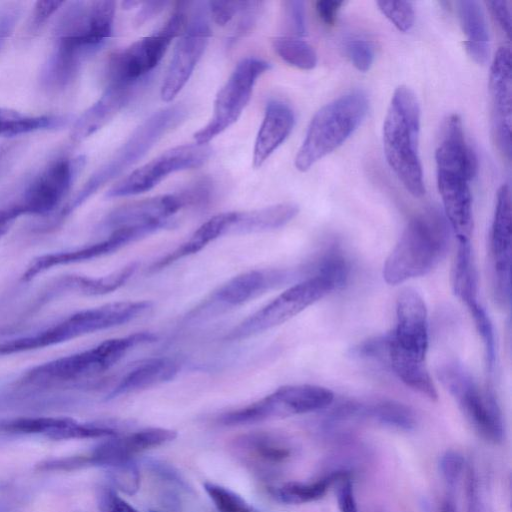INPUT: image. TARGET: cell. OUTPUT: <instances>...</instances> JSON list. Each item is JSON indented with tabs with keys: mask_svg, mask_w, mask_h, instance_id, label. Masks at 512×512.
<instances>
[{
	"mask_svg": "<svg viewBox=\"0 0 512 512\" xmlns=\"http://www.w3.org/2000/svg\"><path fill=\"white\" fill-rule=\"evenodd\" d=\"M437 185L448 225L458 241H470L473 230L470 182L477 157L465 139L462 120L452 114L444 122L436 152Z\"/></svg>",
	"mask_w": 512,
	"mask_h": 512,
	"instance_id": "6da1fadb",
	"label": "cell"
},
{
	"mask_svg": "<svg viewBox=\"0 0 512 512\" xmlns=\"http://www.w3.org/2000/svg\"><path fill=\"white\" fill-rule=\"evenodd\" d=\"M428 345L425 302L415 290L404 289L396 301L395 327L385 335L383 360L406 386L436 400L437 391L425 365Z\"/></svg>",
	"mask_w": 512,
	"mask_h": 512,
	"instance_id": "7a4b0ae2",
	"label": "cell"
},
{
	"mask_svg": "<svg viewBox=\"0 0 512 512\" xmlns=\"http://www.w3.org/2000/svg\"><path fill=\"white\" fill-rule=\"evenodd\" d=\"M420 120L415 93L407 86L397 87L383 123V148L390 168L415 197L425 193L419 157Z\"/></svg>",
	"mask_w": 512,
	"mask_h": 512,
	"instance_id": "3957f363",
	"label": "cell"
},
{
	"mask_svg": "<svg viewBox=\"0 0 512 512\" xmlns=\"http://www.w3.org/2000/svg\"><path fill=\"white\" fill-rule=\"evenodd\" d=\"M449 243V225L436 210L413 217L387 257L383 278L390 285L423 276L445 256Z\"/></svg>",
	"mask_w": 512,
	"mask_h": 512,
	"instance_id": "277c9868",
	"label": "cell"
},
{
	"mask_svg": "<svg viewBox=\"0 0 512 512\" xmlns=\"http://www.w3.org/2000/svg\"><path fill=\"white\" fill-rule=\"evenodd\" d=\"M156 339L157 336L151 332L108 339L93 348L36 365L18 379V384L52 387L85 380L111 368L133 347Z\"/></svg>",
	"mask_w": 512,
	"mask_h": 512,
	"instance_id": "5b68a950",
	"label": "cell"
},
{
	"mask_svg": "<svg viewBox=\"0 0 512 512\" xmlns=\"http://www.w3.org/2000/svg\"><path fill=\"white\" fill-rule=\"evenodd\" d=\"M187 115L185 106L175 104L158 110L144 120L114 155L89 177L59 212L53 225L63 221L103 185L138 162L166 133L180 125Z\"/></svg>",
	"mask_w": 512,
	"mask_h": 512,
	"instance_id": "8992f818",
	"label": "cell"
},
{
	"mask_svg": "<svg viewBox=\"0 0 512 512\" xmlns=\"http://www.w3.org/2000/svg\"><path fill=\"white\" fill-rule=\"evenodd\" d=\"M368 107V97L361 90L345 93L324 105L311 119L295 157V167L307 171L340 147L361 124Z\"/></svg>",
	"mask_w": 512,
	"mask_h": 512,
	"instance_id": "52a82bcc",
	"label": "cell"
},
{
	"mask_svg": "<svg viewBox=\"0 0 512 512\" xmlns=\"http://www.w3.org/2000/svg\"><path fill=\"white\" fill-rule=\"evenodd\" d=\"M437 376L474 430L486 441L500 443L504 436V424L491 388L481 390L469 371L455 360L439 365Z\"/></svg>",
	"mask_w": 512,
	"mask_h": 512,
	"instance_id": "ba28073f",
	"label": "cell"
},
{
	"mask_svg": "<svg viewBox=\"0 0 512 512\" xmlns=\"http://www.w3.org/2000/svg\"><path fill=\"white\" fill-rule=\"evenodd\" d=\"M333 401L334 393L326 387L285 385L245 407L222 414L219 422L236 426L281 419L323 410Z\"/></svg>",
	"mask_w": 512,
	"mask_h": 512,
	"instance_id": "9c48e42d",
	"label": "cell"
},
{
	"mask_svg": "<svg viewBox=\"0 0 512 512\" xmlns=\"http://www.w3.org/2000/svg\"><path fill=\"white\" fill-rule=\"evenodd\" d=\"M335 289L338 287L329 278L308 276L241 321L227 333L225 340L247 339L281 325Z\"/></svg>",
	"mask_w": 512,
	"mask_h": 512,
	"instance_id": "30bf717a",
	"label": "cell"
},
{
	"mask_svg": "<svg viewBox=\"0 0 512 512\" xmlns=\"http://www.w3.org/2000/svg\"><path fill=\"white\" fill-rule=\"evenodd\" d=\"M185 20L186 13L179 8L159 30L115 52L108 62V84L138 85L159 64Z\"/></svg>",
	"mask_w": 512,
	"mask_h": 512,
	"instance_id": "8fae6325",
	"label": "cell"
},
{
	"mask_svg": "<svg viewBox=\"0 0 512 512\" xmlns=\"http://www.w3.org/2000/svg\"><path fill=\"white\" fill-rule=\"evenodd\" d=\"M270 64L256 57L242 59L219 90L210 121L194 134L195 143L208 144L233 125L248 104L257 79Z\"/></svg>",
	"mask_w": 512,
	"mask_h": 512,
	"instance_id": "7c38bea8",
	"label": "cell"
},
{
	"mask_svg": "<svg viewBox=\"0 0 512 512\" xmlns=\"http://www.w3.org/2000/svg\"><path fill=\"white\" fill-rule=\"evenodd\" d=\"M116 313L109 304L80 310L37 332L0 339V356L57 345L74 338L115 327Z\"/></svg>",
	"mask_w": 512,
	"mask_h": 512,
	"instance_id": "4fadbf2b",
	"label": "cell"
},
{
	"mask_svg": "<svg viewBox=\"0 0 512 512\" xmlns=\"http://www.w3.org/2000/svg\"><path fill=\"white\" fill-rule=\"evenodd\" d=\"M177 41L161 85V98L172 101L188 82L211 36L207 3L195 2Z\"/></svg>",
	"mask_w": 512,
	"mask_h": 512,
	"instance_id": "5bb4252c",
	"label": "cell"
},
{
	"mask_svg": "<svg viewBox=\"0 0 512 512\" xmlns=\"http://www.w3.org/2000/svg\"><path fill=\"white\" fill-rule=\"evenodd\" d=\"M208 144H185L173 147L131 172L106 194L108 198L137 195L157 186L168 175L202 166L210 157Z\"/></svg>",
	"mask_w": 512,
	"mask_h": 512,
	"instance_id": "9a60e30c",
	"label": "cell"
},
{
	"mask_svg": "<svg viewBox=\"0 0 512 512\" xmlns=\"http://www.w3.org/2000/svg\"><path fill=\"white\" fill-rule=\"evenodd\" d=\"M300 272L288 269H254L241 273L219 286L205 302L194 308L190 319L209 313L211 309H228L240 306L260 295L280 287L297 277Z\"/></svg>",
	"mask_w": 512,
	"mask_h": 512,
	"instance_id": "2e32d148",
	"label": "cell"
},
{
	"mask_svg": "<svg viewBox=\"0 0 512 512\" xmlns=\"http://www.w3.org/2000/svg\"><path fill=\"white\" fill-rule=\"evenodd\" d=\"M83 163L82 156L75 159L62 158L44 168L15 202L21 216H43L55 210L69 191Z\"/></svg>",
	"mask_w": 512,
	"mask_h": 512,
	"instance_id": "e0dca14e",
	"label": "cell"
},
{
	"mask_svg": "<svg viewBox=\"0 0 512 512\" xmlns=\"http://www.w3.org/2000/svg\"><path fill=\"white\" fill-rule=\"evenodd\" d=\"M169 228L164 224H148L121 227L112 230L111 234L98 242L79 248L46 253L35 257L21 275L22 281H30L37 275L57 266L89 261L119 250L123 246L144 238L161 229Z\"/></svg>",
	"mask_w": 512,
	"mask_h": 512,
	"instance_id": "ac0fdd59",
	"label": "cell"
},
{
	"mask_svg": "<svg viewBox=\"0 0 512 512\" xmlns=\"http://www.w3.org/2000/svg\"><path fill=\"white\" fill-rule=\"evenodd\" d=\"M490 257L492 285L496 302L507 307L511 299V197L507 184H503L496 198L490 230Z\"/></svg>",
	"mask_w": 512,
	"mask_h": 512,
	"instance_id": "d6986e66",
	"label": "cell"
},
{
	"mask_svg": "<svg viewBox=\"0 0 512 512\" xmlns=\"http://www.w3.org/2000/svg\"><path fill=\"white\" fill-rule=\"evenodd\" d=\"M509 47L498 49L493 59L489 76L491 98L492 134L503 157H511V104L512 75Z\"/></svg>",
	"mask_w": 512,
	"mask_h": 512,
	"instance_id": "ffe728a7",
	"label": "cell"
},
{
	"mask_svg": "<svg viewBox=\"0 0 512 512\" xmlns=\"http://www.w3.org/2000/svg\"><path fill=\"white\" fill-rule=\"evenodd\" d=\"M236 458L254 472L269 475L286 464L294 454L292 442L272 431H251L233 440Z\"/></svg>",
	"mask_w": 512,
	"mask_h": 512,
	"instance_id": "44dd1931",
	"label": "cell"
},
{
	"mask_svg": "<svg viewBox=\"0 0 512 512\" xmlns=\"http://www.w3.org/2000/svg\"><path fill=\"white\" fill-rule=\"evenodd\" d=\"M0 433L41 435L52 440L107 438L113 434L105 423L78 422L70 417L36 416L0 420Z\"/></svg>",
	"mask_w": 512,
	"mask_h": 512,
	"instance_id": "7402d4cb",
	"label": "cell"
},
{
	"mask_svg": "<svg viewBox=\"0 0 512 512\" xmlns=\"http://www.w3.org/2000/svg\"><path fill=\"white\" fill-rule=\"evenodd\" d=\"M176 437V431L160 427L144 428L128 434L108 437L84 455L86 464L110 468L130 461L134 455L168 443Z\"/></svg>",
	"mask_w": 512,
	"mask_h": 512,
	"instance_id": "603a6c76",
	"label": "cell"
},
{
	"mask_svg": "<svg viewBox=\"0 0 512 512\" xmlns=\"http://www.w3.org/2000/svg\"><path fill=\"white\" fill-rule=\"evenodd\" d=\"M188 206L183 192L155 196L115 209L108 215L105 225L111 230L148 224H164L173 227L174 219L171 217Z\"/></svg>",
	"mask_w": 512,
	"mask_h": 512,
	"instance_id": "cb8c5ba5",
	"label": "cell"
},
{
	"mask_svg": "<svg viewBox=\"0 0 512 512\" xmlns=\"http://www.w3.org/2000/svg\"><path fill=\"white\" fill-rule=\"evenodd\" d=\"M137 85L108 84L101 97L76 120L72 138L82 141L112 120L132 99Z\"/></svg>",
	"mask_w": 512,
	"mask_h": 512,
	"instance_id": "d4e9b609",
	"label": "cell"
},
{
	"mask_svg": "<svg viewBox=\"0 0 512 512\" xmlns=\"http://www.w3.org/2000/svg\"><path fill=\"white\" fill-rule=\"evenodd\" d=\"M294 123V112L287 104L280 101H271L267 104L254 145L255 168L260 167L286 140Z\"/></svg>",
	"mask_w": 512,
	"mask_h": 512,
	"instance_id": "484cf974",
	"label": "cell"
},
{
	"mask_svg": "<svg viewBox=\"0 0 512 512\" xmlns=\"http://www.w3.org/2000/svg\"><path fill=\"white\" fill-rule=\"evenodd\" d=\"M179 371L178 363L169 357L150 358L132 368L109 392L106 400L142 391L172 380Z\"/></svg>",
	"mask_w": 512,
	"mask_h": 512,
	"instance_id": "4316f807",
	"label": "cell"
},
{
	"mask_svg": "<svg viewBox=\"0 0 512 512\" xmlns=\"http://www.w3.org/2000/svg\"><path fill=\"white\" fill-rule=\"evenodd\" d=\"M235 211L214 215L204 222L193 234L177 248L152 263L149 273H156L176 261L193 255L217 238L228 235Z\"/></svg>",
	"mask_w": 512,
	"mask_h": 512,
	"instance_id": "83f0119b",
	"label": "cell"
},
{
	"mask_svg": "<svg viewBox=\"0 0 512 512\" xmlns=\"http://www.w3.org/2000/svg\"><path fill=\"white\" fill-rule=\"evenodd\" d=\"M338 415L365 418L400 430H410L415 426L413 411L408 406L392 400H379L367 404L348 402L339 407Z\"/></svg>",
	"mask_w": 512,
	"mask_h": 512,
	"instance_id": "f1b7e54d",
	"label": "cell"
},
{
	"mask_svg": "<svg viewBox=\"0 0 512 512\" xmlns=\"http://www.w3.org/2000/svg\"><path fill=\"white\" fill-rule=\"evenodd\" d=\"M299 212L294 203H280L250 211L236 212L228 235L265 232L290 222Z\"/></svg>",
	"mask_w": 512,
	"mask_h": 512,
	"instance_id": "f546056e",
	"label": "cell"
},
{
	"mask_svg": "<svg viewBox=\"0 0 512 512\" xmlns=\"http://www.w3.org/2000/svg\"><path fill=\"white\" fill-rule=\"evenodd\" d=\"M460 25L466 37L468 55L478 64H485L489 57V33L484 11L478 1L457 2Z\"/></svg>",
	"mask_w": 512,
	"mask_h": 512,
	"instance_id": "4dcf8cb0",
	"label": "cell"
},
{
	"mask_svg": "<svg viewBox=\"0 0 512 512\" xmlns=\"http://www.w3.org/2000/svg\"><path fill=\"white\" fill-rule=\"evenodd\" d=\"M138 268L137 262H131L117 271L102 277L68 275L56 281L57 291H75L84 295H105L123 286Z\"/></svg>",
	"mask_w": 512,
	"mask_h": 512,
	"instance_id": "1f68e13d",
	"label": "cell"
},
{
	"mask_svg": "<svg viewBox=\"0 0 512 512\" xmlns=\"http://www.w3.org/2000/svg\"><path fill=\"white\" fill-rule=\"evenodd\" d=\"M454 294L469 308L478 303V279L470 241H458L452 268Z\"/></svg>",
	"mask_w": 512,
	"mask_h": 512,
	"instance_id": "d6a6232c",
	"label": "cell"
},
{
	"mask_svg": "<svg viewBox=\"0 0 512 512\" xmlns=\"http://www.w3.org/2000/svg\"><path fill=\"white\" fill-rule=\"evenodd\" d=\"M64 115L31 116L0 107V137H14L39 130L57 129L68 123Z\"/></svg>",
	"mask_w": 512,
	"mask_h": 512,
	"instance_id": "836d02e7",
	"label": "cell"
},
{
	"mask_svg": "<svg viewBox=\"0 0 512 512\" xmlns=\"http://www.w3.org/2000/svg\"><path fill=\"white\" fill-rule=\"evenodd\" d=\"M343 476L333 473L311 481H291L270 488V493L279 502L285 504H305L321 499L334 481Z\"/></svg>",
	"mask_w": 512,
	"mask_h": 512,
	"instance_id": "e575fe53",
	"label": "cell"
},
{
	"mask_svg": "<svg viewBox=\"0 0 512 512\" xmlns=\"http://www.w3.org/2000/svg\"><path fill=\"white\" fill-rule=\"evenodd\" d=\"M273 49L286 63L302 70H311L317 64L313 47L299 37L283 35L272 42Z\"/></svg>",
	"mask_w": 512,
	"mask_h": 512,
	"instance_id": "d590c367",
	"label": "cell"
},
{
	"mask_svg": "<svg viewBox=\"0 0 512 512\" xmlns=\"http://www.w3.org/2000/svg\"><path fill=\"white\" fill-rule=\"evenodd\" d=\"M484 347L487 372L492 375L496 363V344L492 322L486 310L478 303L468 308Z\"/></svg>",
	"mask_w": 512,
	"mask_h": 512,
	"instance_id": "8d00e7d4",
	"label": "cell"
},
{
	"mask_svg": "<svg viewBox=\"0 0 512 512\" xmlns=\"http://www.w3.org/2000/svg\"><path fill=\"white\" fill-rule=\"evenodd\" d=\"M204 489L218 512H259L242 496L222 485L205 482Z\"/></svg>",
	"mask_w": 512,
	"mask_h": 512,
	"instance_id": "74e56055",
	"label": "cell"
},
{
	"mask_svg": "<svg viewBox=\"0 0 512 512\" xmlns=\"http://www.w3.org/2000/svg\"><path fill=\"white\" fill-rule=\"evenodd\" d=\"M380 11L402 32L409 31L414 24L415 12L411 2L378 1Z\"/></svg>",
	"mask_w": 512,
	"mask_h": 512,
	"instance_id": "f35d334b",
	"label": "cell"
},
{
	"mask_svg": "<svg viewBox=\"0 0 512 512\" xmlns=\"http://www.w3.org/2000/svg\"><path fill=\"white\" fill-rule=\"evenodd\" d=\"M345 51L354 67L366 72L373 64L374 45L366 38L354 36L345 42Z\"/></svg>",
	"mask_w": 512,
	"mask_h": 512,
	"instance_id": "ab89813d",
	"label": "cell"
},
{
	"mask_svg": "<svg viewBox=\"0 0 512 512\" xmlns=\"http://www.w3.org/2000/svg\"><path fill=\"white\" fill-rule=\"evenodd\" d=\"M108 469L111 481L117 489L128 495L137 493L140 488V473L132 460Z\"/></svg>",
	"mask_w": 512,
	"mask_h": 512,
	"instance_id": "60d3db41",
	"label": "cell"
},
{
	"mask_svg": "<svg viewBox=\"0 0 512 512\" xmlns=\"http://www.w3.org/2000/svg\"><path fill=\"white\" fill-rule=\"evenodd\" d=\"M262 5L263 2L260 1H244L242 9L238 13L239 20L228 40L230 45L253 31L261 14Z\"/></svg>",
	"mask_w": 512,
	"mask_h": 512,
	"instance_id": "b9f144b4",
	"label": "cell"
},
{
	"mask_svg": "<svg viewBox=\"0 0 512 512\" xmlns=\"http://www.w3.org/2000/svg\"><path fill=\"white\" fill-rule=\"evenodd\" d=\"M284 25L288 36L302 38L306 33V16L304 2L290 0L283 2Z\"/></svg>",
	"mask_w": 512,
	"mask_h": 512,
	"instance_id": "7bdbcfd3",
	"label": "cell"
},
{
	"mask_svg": "<svg viewBox=\"0 0 512 512\" xmlns=\"http://www.w3.org/2000/svg\"><path fill=\"white\" fill-rule=\"evenodd\" d=\"M146 467L161 480L174 485L182 490L190 491L191 488L182 474L171 464L159 459H147Z\"/></svg>",
	"mask_w": 512,
	"mask_h": 512,
	"instance_id": "ee69618b",
	"label": "cell"
},
{
	"mask_svg": "<svg viewBox=\"0 0 512 512\" xmlns=\"http://www.w3.org/2000/svg\"><path fill=\"white\" fill-rule=\"evenodd\" d=\"M99 512H138L108 486H101L96 494Z\"/></svg>",
	"mask_w": 512,
	"mask_h": 512,
	"instance_id": "f6af8a7d",
	"label": "cell"
},
{
	"mask_svg": "<svg viewBox=\"0 0 512 512\" xmlns=\"http://www.w3.org/2000/svg\"><path fill=\"white\" fill-rule=\"evenodd\" d=\"M244 1H210L208 13L220 26L227 25L242 9Z\"/></svg>",
	"mask_w": 512,
	"mask_h": 512,
	"instance_id": "bcb514c9",
	"label": "cell"
},
{
	"mask_svg": "<svg viewBox=\"0 0 512 512\" xmlns=\"http://www.w3.org/2000/svg\"><path fill=\"white\" fill-rule=\"evenodd\" d=\"M464 459L455 451L446 452L440 461V471L448 486L454 487L464 470Z\"/></svg>",
	"mask_w": 512,
	"mask_h": 512,
	"instance_id": "7dc6e473",
	"label": "cell"
},
{
	"mask_svg": "<svg viewBox=\"0 0 512 512\" xmlns=\"http://www.w3.org/2000/svg\"><path fill=\"white\" fill-rule=\"evenodd\" d=\"M337 501L340 512H360L350 479L343 476L339 480Z\"/></svg>",
	"mask_w": 512,
	"mask_h": 512,
	"instance_id": "c3c4849f",
	"label": "cell"
},
{
	"mask_svg": "<svg viewBox=\"0 0 512 512\" xmlns=\"http://www.w3.org/2000/svg\"><path fill=\"white\" fill-rule=\"evenodd\" d=\"M64 4L63 1H37L30 24L31 31L39 30L48 18Z\"/></svg>",
	"mask_w": 512,
	"mask_h": 512,
	"instance_id": "681fc988",
	"label": "cell"
},
{
	"mask_svg": "<svg viewBox=\"0 0 512 512\" xmlns=\"http://www.w3.org/2000/svg\"><path fill=\"white\" fill-rule=\"evenodd\" d=\"M490 13L501 29L510 37L511 32V10L507 1H487L485 2Z\"/></svg>",
	"mask_w": 512,
	"mask_h": 512,
	"instance_id": "f907efd6",
	"label": "cell"
},
{
	"mask_svg": "<svg viewBox=\"0 0 512 512\" xmlns=\"http://www.w3.org/2000/svg\"><path fill=\"white\" fill-rule=\"evenodd\" d=\"M343 5V1L321 0L316 2L315 8L322 23L326 26H333Z\"/></svg>",
	"mask_w": 512,
	"mask_h": 512,
	"instance_id": "816d5d0a",
	"label": "cell"
},
{
	"mask_svg": "<svg viewBox=\"0 0 512 512\" xmlns=\"http://www.w3.org/2000/svg\"><path fill=\"white\" fill-rule=\"evenodd\" d=\"M19 18V10L8 8L0 13V51L13 33Z\"/></svg>",
	"mask_w": 512,
	"mask_h": 512,
	"instance_id": "f5cc1de1",
	"label": "cell"
},
{
	"mask_svg": "<svg viewBox=\"0 0 512 512\" xmlns=\"http://www.w3.org/2000/svg\"><path fill=\"white\" fill-rule=\"evenodd\" d=\"M168 2L166 1H152L141 3V8L135 16L134 24L136 26H142L144 23L149 21L150 19L157 16L160 12H162L167 6Z\"/></svg>",
	"mask_w": 512,
	"mask_h": 512,
	"instance_id": "db71d44e",
	"label": "cell"
},
{
	"mask_svg": "<svg viewBox=\"0 0 512 512\" xmlns=\"http://www.w3.org/2000/svg\"><path fill=\"white\" fill-rule=\"evenodd\" d=\"M19 217L21 213L15 203L0 208V238L8 232Z\"/></svg>",
	"mask_w": 512,
	"mask_h": 512,
	"instance_id": "11a10c76",
	"label": "cell"
},
{
	"mask_svg": "<svg viewBox=\"0 0 512 512\" xmlns=\"http://www.w3.org/2000/svg\"><path fill=\"white\" fill-rule=\"evenodd\" d=\"M441 512H457L453 501L446 500L442 505Z\"/></svg>",
	"mask_w": 512,
	"mask_h": 512,
	"instance_id": "9f6ffc18",
	"label": "cell"
},
{
	"mask_svg": "<svg viewBox=\"0 0 512 512\" xmlns=\"http://www.w3.org/2000/svg\"><path fill=\"white\" fill-rule=\"evenodd\" d=\"M140 5H141L140 1H133V0L123 1L121 3L122 8L125 10H130V9H133Z\"/></svg>",
	"mask_w": 512,
	"mask_h": 512,
	"instance_id": "6f0895ef",
	"label": "cell"
},
{
	"mask_svg": "<svg viewBox=\"0 0 512 512\" xmlns=\"http://www.w3.org/2000/svg\"><path fill=\"white\" fill-rule=\"evenodd\" d=\"M6 150L4 149H0V161L2 160L4 154H5Z\"/></svg>",
	"mask_w": 512,
	"mask_h": 512,
	"instance_id": "680465c9",
	"label": "cell"
},
{
	"mask_svg": "<svg viewBox=\"0 0 512 512\" xmlns=\"http://www.w3.org/2000/svg\"><path fill=\"white\" fill-rule=\"evenodd\" d=\"M149 512H159V511H156V510H150Z\"/></svg>",
	"mask_w": 512,
	"mask_h": 512,
	"instance_id": "91938a15",
	"label": "cell"
}]
</instances>
